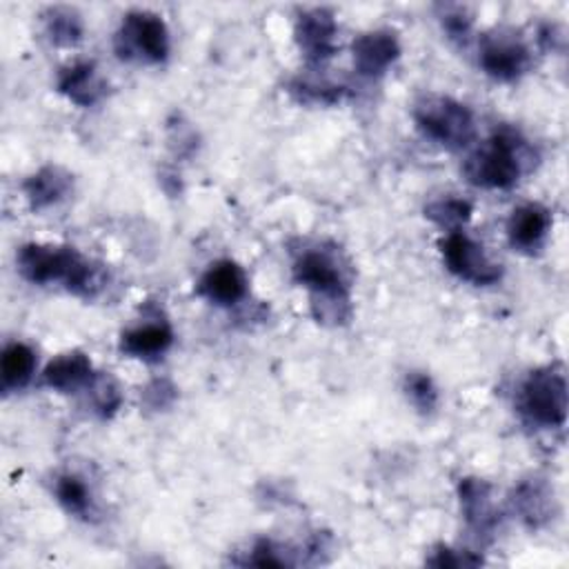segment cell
I'll list each match as a JSON object with an SVG mask.
<instances>
[{"label": "cell", "instance_id": "19", "mask_svg": "<svg viewBox=\"0 0 569 569\" xmlns=\"http://www.w3.org/2000/svg\"><path fill=\"white\" fill-rule=\"evenodd\" d=\"M36 371V353L29 345L24 342H11L2 351L0 360V378H2V389L13 391L24 387Z\"/></svg>", "mask_w": 569, "mask_h": 569}, {"label": "cell", "instance_id": "25", "mask_svg": "<svg viewBox=\"0 0 569 569\" xmlns=\"http://www.w3.org/2000/svg\"><path fill=\"white\" fill-rule=\"evenodd\" d=\"M89 389H91V400L96 411L104 418L113 416L122 400L118 385L109 376H93V380L89 382Z\"/></svg>", "mask_w": 569, "mask_h": 569}, {"label": "cell", "instance_id": "5", "mask_svg": "<svg viewBox=\"0 0 569 569\" xmlns=\"http://www.w3.org/2000/svg\"><path fill=\"white\" fill-rule=\"evenodd\" d=\"M169 29L158 13L129 11L116 33V49L124 58H142L147 62H162L169 56Z\"/></svg>", "mask_w": 569, "mask_h": 569}, {"label": "cell", "instance_id": "22", "mask_svg": "<svg viewBox=\"0 0 569 569\" xmlns=\"http://www.w3.org/2000/svg\"><path fill=\"white\" fill-rule=\"evenodd\" d=\"M44 27L56 44H76L82 38V20L69 7H51L44 13Z\"/></svg>", "mask_w": 569, "mask_h": 569}, {"label": "cell", "instance_id": "6", "mask_svg": "<svg viewBox=\"0 0 569 569\" xmlns=\"http://www.w3.org/2000/svg\"><path fill=\"white\" fill-rule=\"evenodd\" d=\"M478 62L493 80L513 82L529 71L531 51L516 31L496 29L482 38Z\"/></svg>", "mask_w": 569, "mask_h": 569}, {"label": "cell", "instance_id": "7", "mask_svg": "<svg viewBox=\"0 0 569 569\" xmlns=\"http://www.w3.org/2000/svg\"><path fill=\"white\" fill-rule=\"evenodd\" d=\"M442 260L447 269L458 276L460 280H467L478 287L493 284L502 278L500 264H496L478 244L473 238H469L465 231H449L445 240L440 242Z\"/></svg>", "mask_w": 569, "mask_h": 569}, {"label": "cell", "instance_id": "16", "mask_svg": "<svg viewBox=\"0 0 569 569\" xmlns=\"http://www.w3.org/2000/svg\"><path fill=\"white\" fill-rule=\"evenodd\" d=\"M71 173L64 171L58 164H47L42 169H38L36 173H31L22 189L24 196L31 204V209H47L56 202H60L62 198H67V193L71 191Z\"/></svg>", "mask_w": 569, "mask_h": 569}, {"label": "cell", "instance_id": "27", "mask_svg": "<svg viewBox=\"0 0 569 569\" xmlns=\"http://www.w3.org/2000/svg\"><path fill=\"white\" fill-rule=\"evenodd\" d=\"M429 565L433 567H476L482 562L480 556H473L471 551H458L451 547H438L433 556L427 558Z\"/></svg>", "mask_w": 569, "mask_h": 569}, {"label": "cell", "instance_id": "21", "mask_svg": "<svg viewBox=\"0 0 569 569\" xmlns=\"http://www.w3.org/2000/svg\"><path fill=\"white\" fill-rule=\"evenodd\" d=\"M425 216L433 220L438 227L449 231H458L471 218V204L462 198L445 196L425 207Z\"/></svg>", "mask_w": 569, "mask_h": 569}, {"label": "cell", "instance_id": "13", "mask_svg": "<svg viewBox=\"0 0 569 569\" xmlns=\"http://www.w3.org/2000/svg\"><path fill=\"white\" fill-rule=\"evenodd\" d=\"M458 496L467 525L478 536H489L498 525V513L491 500V487L480 478H465L458 485Z\"/></svg>", "mask_w": 569, "mask_h": 569}, {"label": "cell", "instance_id": "26", "mask_svg": "<svg viewBox=\"0 0 569 569\" xmlns=\"http://www.w3.org/2000/svg\"><path fill=\"white\" fill-rule=\"evenodd\" d=\"M247 562L256 565V567H287V565H293V560L287 558L284 549L278 547L271 540H258L253 545L251 556L247 558Z\"/></svg>", "mask_w": 569, "mask_h": 569}, {"label": "cell", "instance_id": "11", "mask_svg": "<svg viewBox=\"0 0 569 569\" xmlns=\"http://www.w3.org/2000/svg\"><path fill=\"white\" fill-rule=\"evenodd\" d=\"M351 53H353V64H356L358 73L378 78L398 60L400 42L393 31L373 29V31L360 33L353 40Z\"/></svg>", "mask_w": 569, "mask_h": 569}, {"label": "cell", "instance_id": "23", "mask_svg": "<svg viewBox=\"0 0 569 569\" xmlns=\"http://www.w3.org/2000/svg\"><path fill=\"white\" fill-rule=\"evenodd\" d=\"M291 93L300 100V102H320V104H333L342 98V87L327 80V78H318L316 73L309 76H298L291 82Z\"/></svg>", "mask_w": 569, "mask_h": 569}, {"label": "cell", "instance_id": "12", "mask_svg": "<svg viewBox=\"0 0 569 569\" xmlns=\"http://www.w3.org/2000/svg\"><path fill=\"white\" fill-rule=\"evenodd\" d=\"M549 227H551L549 209H545L538 202H527L511 211L507 220V236L511 247L520 251H533L547 238Z\"/></svg>", "mask_w": 569, "mask_h": 569}, {"label": "cell", "instance_id": "28", "mask_svg": "<svg viewBox=\"0 0 569 569\" xmlns=\"http://www.w3.org/2000/svg\"><path fill=\"white\" fill-rule=\"evenodd\" d=\"M440 20H442V27L449 33V38L467 40L469 31H471V18L467 16V11L462 7H445Z\"/></svg>", "mask_w": 569, "mask_h": 569}, {"label": "cell", "instance_id": "18", "mask_svg": "<svg viewBox=\"0 0 569 569\" xmlns=\"http://www.w3.org/2000/svg\"><path fill=\"white\" fill-rule=\"evenodd\" d=\"M513 509L529 527H540L553 513V491L542 480H525L513 491Z\"/></svg>", "mask_w": 569, "mask_h": 569}, {"label": "cell", "instance_id": "9", "mask_svg": "<svg viewBox=\"0 0 569 569\" xmlns=\"http://www.w3.org/2000/svg\"><path fill=\"white\" fill-rule=\"evenodd\" d=\"M293 278L311 291V298L349 296L340 267L325 251H305L293 262Z\"/></svg>", "mask_w": 569, "mask_h": 569}, {"label": "cell", "instance_id": "8", "mask_svg": "<svg viewBox=\"0 0 569 569\" xmlns=\"http://www.w3.org/2000/svg\"><path fill=\"white\" fill-rule=\"evenodd\" d=\"M338 24L329 9H307L296 20V42L311 64H322L336 53Z\"/></svg>", "mask_w": 569, "mask_h": 569}, {"label": "cell", "instance_id": "2", "mask_svg": "<svg viewBox=\"0 0 569 569\" xmlns=\"http://www.w3.org/2000/svg\"><path fill=\"white\" fill-rule=\"evenodd\" d=\"M531 160L529 144L513 129L496 131L465 162V173L471 184L482 189H509L527 171Z\"/></svg>", "mask_w": 569, "mask_h": 569}, {"label": "cell", "instance_id": "10", "mask_svg": "<svg viewBox=\"0 0 569 569\" xmlns=\"http://www.w3.org/2000/svg\"><path fill=\"white\" fill-rule=\"evenodd\" d=\"M247 273L238 262L218 260L200 276L196 291L218 307H231L247 296Z\"/></svg>", "mask_w": 569, "mask_h": 569}, {"label": "cell", "instance_id": "15", "mask_svg": "<svg viewBox=\"0 0 569 569\" xmlns=\"http://www.w3.org/2000/svg\"><path fill=\"white\" fill-rule=\"evenodd\" d=\"M93 376H96L93 365L82 351L62 353V356L53 358L42 371L44 385L56 391H62V393L76 391L80 387H89Z\"/></svg>", "mask_w": 569, "mask_h": 569}, {"label": "cell", "instance_id": "20", "mask_svg": "<svg viewBox=\"0 0 569 569\" xmlns=\"http://www.w3.org/2000/svg\"><path fill=\"white\" fill-rule=\"evenodd\" d=\"M53 493L58 502L78 518H87V513L91 511V491L84 485V480L73 473L58 476L53 485Z\"/></svg>", "mask_w": 569, "mask_h": 569}, {"label": "cell", "instance_id": "4", "mask_svg": "<svg viewBox=\"0 0 569 569\" xmlns=\"http://www.w3.org/2000/svg\"><path fill=\"white\" fill-rule=\"evenodd\" d=\"M520 411L538 427L556 429L567 420V380L556 367L531 371L520 387Z\"/></svg>", "mask_w": 569, "mask_h": 569}, {"label": "cell", "instance_id": "1", "mask_svg": "<svg viewBox=\"0 0 569 569\" xmlns=\"http://www.w3.org/2000/svg\"><path fill=\"white\" fill-rule=\"evenodd\" d=\"M18 271L33 284L62 282L78 296H93L102 287L98 269L73 247L31 242L18 251Z\"/></svg>", "mask_w": 569, "mask_h": 569}, {"label": "cell", "instance_id": "17", "mask_svg": "<svg viewBox=\"0 0 569 569\" xmlns=\"http://www.w3.org/2000/svg\"><path fill=\"white\" fill-rule=\"evenodd\" d=\"M173 345V331L167 322H144L127 329L120 338V349L140 360H156Z\"/></svg>", "mask_w": 569, "mask_h": 569}, {"label": "cell", "instance_id": "24", "mask_svg": "<svg viewBox=\"0 0 569 569\" xmlns=\"http://www.w3.org/2000/svg\"><path fill=\"white\" fill-rule=\"evenodd\" d=\"M405 393L411 405L422 413H431L438 405L436 385L425 371H411L405 376Z\"/></svg>", "mask_w": 569, "mask_h": 569}, {"label": "cell", "instance_id": "14", "mask_svg": "<svg viewBox=\"0 0 569 569\" xmlns=\"http://www.w3.org/2000/svg\"><path fill=\"white\" fill-rule=\"evenodd\" d=\"M58 91L80 107H93L107 93V84L93 62H73L58 76Z\"/></svg>", "mask_w": 569, "mask_h": 569}, {"label": "cell", "instance_id": "3", "mask_svg": "<svg viewBox=\"0 0 569 569\" xmlns=\"http://www.w3.org/2000/svg\"><path fill=\"white\" fill-rule=\"evenodd\" d=\"M413 120L427 138L447 149H462L476 138L473 113L449 96H422L413 107Z\"/></svg>", "mask_w": 569, "mask_h": 569}]
</instances>
